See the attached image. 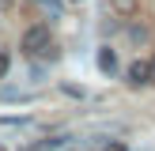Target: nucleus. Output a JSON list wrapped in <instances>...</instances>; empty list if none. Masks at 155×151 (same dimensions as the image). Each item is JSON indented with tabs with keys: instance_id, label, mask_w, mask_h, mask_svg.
Wrapping results in <instances>:
<instances>
[{
	"instance_id": "f257e3e1",
	"label": "nucleus",
	"mask_w": 155,
	"mask_h": 151,
	"mask_svg": "<svg viewBox=\"0 0 155 151\" xmlns=\"http://www.w3.org/2000/svg\"><path fill=\"white\" fill-rule=\"evenodd\" d=\"M53 49V34H49V27H27V34H23V53L27 57H45V53Z\"/></svg>"
},
{
	"instance_id": "f03ea898",
	"label": "nucleus",
	"mask_w": 155,
	"mask_h": 151,
	"mask_svg": "<svg viewBox=\"0 0 155 151\" xmlns=\"http://www.w3.org/2000/svg\"><path fill=\"white\" fill-rule=\"evenodd\" d=\"M110 11L117 15V19H133V15L140 11V0H110Z\"/></svg>"
},
{
	"instance_id": "7ed1b4c3",
	"label": "nucleus",
	"mask_w": 155,
	"mask_h": 151,
	"mask_svg": "<svg viewBox=\"0 0 155 151\" xmlns=\"http://www.w3.org/2000/svg\"><path fill=\"white\" fill-rule=\"evenodd\" d=\"M125 76H129V83H133V87H140V83H151L148 64H144V60H133V64L125 68Z\"/></svg>"
},
{
	"instance_id": "20e7f679",
	"label": "nucleus",
	"mask_w": 155,
	"mask_h": 151,
	"mask_svg": "<svg viewBox=\"0 0 155 151\" xmlns=\"http://www.w3.org/2000/svg\"><path fill=\"white\" fill-rule=\"evenodd\" d=\"M98 68H102L106 76H114V72H117V53H114L110 45H106V49H98Z\"/></svg>"
},
{
	"instance_id": "39448f33",
	"label": "nucleus",
	"mask_w": 155,
	"mask_h": 151,
	"mask_svg": "<svg viewBox=\"0 0 155 151\" xmlns=\"http://www.w3.org/2000/svg\"><path fill=\"white\" fill-rule=\"evenodd\" d=\"M61 140H42V143H34V147H23V151H49V147H57Z\"/></svg>"
},
{
	"instance_id": "423d86ee",
	"label": "nucleus",
	"mask_w": 155,
	"mask_h": 151,
	"mask_svg": "<svg viewBox=\"0 0 155 151\" xmlns=\"http://www.w3.org/2000/svg\"><path fill=\"white\" fill-rule=\"evenodd\" d=\"M34 4H42V8H45V11H53V15H57V11H61V0H34Z\"/></svg>"
},
{
	"instance_id": "0eeeda50",
	"label": "nucleus",
	"mask_w": 155,
	"mask_h": 151,
	"mask_svg": "<svg viewBox=\"0 0 155 151\" xmlns=\"http://www.w3.org/2000/svg\"><path fill=\"white\" fill-rule=\"evenodd\" d=\"M4 76H8V53L0 49V79H4Z\"/></svg>"
},
{
	"instance_id": "6e6552de",
	"label": "nucleus",
	"mask_w": 155,
	"mask_h": 151,
	"mask_svg": "<svg viewBox=\"0 0 155 151\" xmlns=\"http://www.w3.org/2000/svg\"><path fill=\"white\" fill-rule=\"evenodd\" d=\"M102 151H129V147H125V143H117V140H110V143H106Z\"/></svg>"
},
{
	"instance_id": "1a4fd4ad",
	"label": "nucleus",
	"mask_w": 155,
	"mask_h": 151,
	"mask_svg": "<svg viewBox=\"0 0 155 151\" xmlns=\"http://www.w3.org/2000/svg\"><path fill=\"white\" fill-rule=\"evenodd\" d=\"M148 76H151V79H155V60H151V64H148Z\"/></svg>"
},
{
	"instance_id": "9d476101",
	"label": "nucleus",
	"mask_w": 155,
	"mask_h": 151,
	"mask_svg": "<svg viewBox=\"0 0 155 151\" xmlns=\"http://www.w3.org/2000/svg\"><path fill=\"white\" fill-rule=\"evenodd\" d=\"M0 8H12V0H0Z\"/></svg>"
}]
</instances>
